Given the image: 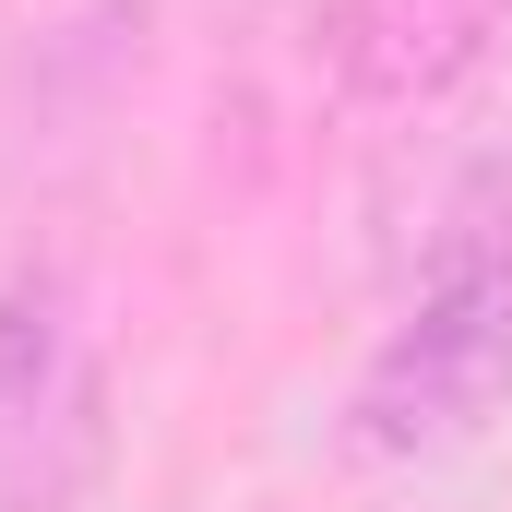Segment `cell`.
<instances>
[{"instance_id":"1","label":"cell","mask_w":512,"mask_h":512,"mask_svg":"<svg viewBox=\"0 0 512 512\" xmlns=\"http://www.w3.org/2000/svg\"><path fill=\"white\" fill-rule=\"evenodd\" d=\"M501 405H512V203L465 191L429 239L405 322L370 346V370L346 393V441L370 465H429V453H465Z\"/></svg>"},{"instance_id":"2","label":"cell","mask_w":512,"mask_h":512,"mask_svg":"<svg viewBox=\"0 0 512 512\" xmlns=\"http://www.w3.org/2000/svg\"><path fill=\"white\" fill-rule=\"evenodd\" d=\"M96 358H84V322H72V286L60 274H12L0 286V512H60L96 477Z\"/></svg>"},{"instance_id":"3","label":"cell","mask_w":512,"mask_h":512,"mask_svg":"<svg viewBox=\"0 0 512 512\" xmlns=\"http://www.w3.org/2000/svg\"><path fill=\"white\" fill-rule=\"evenodd\" d=\"M512 48V0H370L358 12V96L370 108H429L465 72Z\"/></svg>"}]
</instances>
